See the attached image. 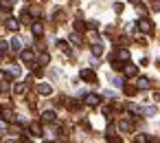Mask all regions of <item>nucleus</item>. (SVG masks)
Instances as JSON below:
<instances>
[{"instance_id":"nucleus-22","label":"nucleus","mask_w":160,"mask_h":143,"mask_svg":"<svg viewBox=\"0 0 160 143\" xmlns=\"http://www.w3.org/2000/svg\"><path fill=\"white\" fill-rule=\"evenodd\" d=\"M5 51H9V44L5 40H0V53H5Z\"/></svg>"},{"instance_id":"nucleus-9","label":"nucleus","mask_w":160,"mask_h":143,"mask_svg":"<svg viewBox=\"0 0 160 143\" xmlns=\"http://www.w3.org/2000/svg\"><path fill=\"white\" fill-rule=\"evenodd\" d=\"M38 93L40 95H51L53 88H51V84H38Z\"/></svg>"},{"instance_id":"nucleus-29","label":"nucleus","mask_w":160,"mask_h":143,"mask_svg":"<svg viewBox=\"0 0 160 143\" xmlns=\"http://www.w3.org/2000/svg\"><path fill=\"white\" fill-rule=\"evenodd\" d=\"M147 143H160V141H158V139H149Z\"/></svg>"},{"instance_id":"nucleus-21","label":"nucleus","mask_w":160,"mask_h":143,"mask_svg":"<svg viewBox=\"0 0 160 143\" xmlns=\"http://www.w3.org/2000/svg\"><path fill=\"white\" fill-rule=\"evenodd\" d=\"M75 29H77V31H83V29H86L83 20H75Z\"/></svg>"},{"instance_id":"nucleus-19","label":"nucleus","mask_w":160,"mask_h":143,"mask_svg":"<svg viewBox=\"0 0 160 143\" xmlns=\"http://www.w3.org/2000/svg\"><path fill=\"white\" fill-rule=\"evenodd\" d=\"M11 49H13V51H20V49H22V42H20L18 38H13V40H11Z\"/></svg>"},{"instance_id":"nucleus-14","label":"nucleus","mask_w":160,"mask_h":143,"mask_svg":"<svg viewBox=\"0 0 160 143\" xmlns=\"http://www.w3.org/2000/svg\"><path fill=\"white\" fill-rule=\"evenodd\" d=\"M33 57H35V55H33L31 49H24V51H22V62H33Z\"/></svg>"},{"instance_id":"nucleus-16","label":"nucleus","mask_w":160,"mask_h":143,"mask_svg":"<svg viewBox=\"0 0 160 143\" xmlns=\"http://www.w3.org/2000/svg\"><path fill=\"white\" fill-rule=\"evenodd\" d=\"M13 93H16V95H24V93H27V86H24V84H16V86H13Z\"/></svg>"},{"instance_id":"nucleus-1","label":"nucleus","mask_w":160,"mask_h":143,"mask_svg":"<svg viewBox=\"0 0 160 143\" xmlns=\"http://www.w3.org/2000/svg\"><path fill=\"white\" fill-rule=\"evenodd\" d=\"M83 103H86V106H99V103H101V97L90 93V95H86V97H83Z\"/></svg>"},{"instance_id":"nucleus-2","label":"nucleus","mask_w":160,"mask_h":143,"mask_svg":"<svg viewBox=\"0 0 160 143\" xmlns=\"http://www.w3.org/2000/svg\"><path fill=\"white\" fill-rule=\"evenodd\" d=\"M0 117H2V121H13L16 119V114H13V110L11 108H0Z\"/></svg>"},{"instance_id":"nucleus-8","label":"nucleus","mask_w":160,"mask_h":143,"mask_svg":"<svg viewBox=\"0 0 160 143\" xmlns=\"http://www.w3.org/2000/svg\"><path fill=\"white\" fill-rule=\"evenodd\" d=\"M31 31H33V35H38V38H40V35L44 33V24H42V22H33Z\"/></svg>"},{"instance_id":"nucleus-12","label":"nucleus","mask_w":160,"mask_h":143,"mask_svg":"<svg viewBox=\"0 0 160 143\" xmlns=\"http://www.w3.org/2000/svg\"><path fill=\"white\" fill-rule=\"evenodd\" d=\"M48 62H51L48 53H40V55H38V66H46Z\"/></svg>"},{"instance_id":"nucleus-17","label":"nucleus","mask_w":160,"mask_h":143,"mask_svg":"<svg viewBox=\"0 0 160 143\" xmlns=\"http://www.w3.org/2000/svg\"><path fill=\"white\" fill-rule=\"evenodd\" d=\"M136 73H138V68H136L134 64H127V66H125V75H136Z\"/></svg>"},{"instance_id":"nucleus-4","label":"nucleus","mask_w":160,"mask_h":143,"mask_svg":"<svg viewBox=\"0 0 160 143\" xmlns=\"http://www.w3.org/2000/svg\"><path fill=\"white\" fill-rule=\"evenodd\" d=\"M5 27H7L9 31H18V29H20V20H16V18H7V20H5Z\"/></svg>"},{"instance_id":"nucleus-18","label":"nucleus","mask_w":160,"mask_h":143,"mask_svg":"<svg viewBox=\"0 0 160 143\" xmlns=\"http://www.w3.org/2000/svg\"><path fill=\"white\" fill-rule=\"evenodd\" d=\"M142 114H147V117H153V114H156V108H153V106H145V108H142Z\"/></svg>"},{"instance_id":"nucleus-25","label":"nucleus","mask_w":160,"mask_h":143,"mask_svg":"<svg viewBox=\"0 0 160 143\" xmlns=\"http://www.w3.org/2000/svg\"><path fill=\"white\" fill-rule=\"evenodd\" d=\"M70 42H75V44H79V42H81V38H79L77 33H72V35H70Z\"/></svg>"},{"instance_id":"nucleus-23","label":"nucleus","mask_w":160,"mask_h":143,"mask_svg":"<svg viewBox=\"0 0 160 143\" xmlns=\"http://www.w3.org/2000/svg\"><path fill=\"white\" fill-rule=\"evenodd\" d=\"M57 46H59V49H62V51H64V53H68V51H70V49H68V44H66V42H57Z\"/></svg>"},{"instance_id":"nucleus-10","label":"nucleus","mask_w":160,"mask_h":143,"mask_svg":"<svg viewBox=\"0 0 160 143\" xmlns=\"http://www.w3.org/2000/svg\"><path fill=\"white\" fill-rule=\"evenodd\" d=\"M132 125H134V123H132L129 119H121V121H118V128H121L123 132H129V130H132Z\"/></svg>"},{"instance_id":"nucleus-31","label":"nucleus","mask_w":160,"mask_h":143,"mask_svg":"<svg viewBox=\"0 0 160 143\" xmlns=\"http://www.w3.org/2000/svg\"><path fill=\"white\" fill-rule=\"evenodd\" d=\"M46 143H51V141H46Z\"/></svg>"},{"instance_id":"nucleus-27","label":"nucleus","mask_w":160,"mask_h":143,"mask_svg":"<svg viewBox=\"0 0 160 143\" xmlns=\"http://www.w3.org/2000/svg\"><path fill=\"white\" fill-rule=\"evenodd\" d=\"M151 7H153L156 11H160V0H153V3H151Z\"/></svg>"},{"instance_id":"nucleus-28","label":"nucleus","mask_w":160,"mask_h":143,"mask_svg":"<svg viewBox=\"0 0 160 143\" xmlns=\"http://www.w3.org/2000/svg\"><path fill=\"white\" fill-rule=\"evenodd\" d=\"M114 11H118V13H121V11H123V5H121V3H116V5H114Z\"/></svg>"},{"instance_id":"nucleus-26","label":"nucleus","mask_w":160,"mask_h":143,"mask_svg":"<svg viewBox=\"0 0 160 143\" xmlns=\"http://www.w3.org/2000/svg\"><path fill=\"white\" fill-rule=\"evenodd\" d=\"M108 143H123V141H121L118 136H110V139H108Z\"/></svg>"},{"instance_id":"nucleus-20","label":"nucleus","mask_w":160,"mask_h":143,"mask_svg":"<svg viewBox=\"0 0 160 143\" xmlns=\"http://www.w3.org/2000/svg\"><path fill=\"white\" fill-rule=\"evenodd\" d=\"M149 139H147V134H136V139H134V143H147Z\"/></svg>"},{"instance_id":"nucleus-24","label":"nucleus","mask_w":160,"mask_h":143,"mask_svg":"<svg viewBox=\"0 0 160 143\" xmlns=\"http://www.w3.org/2000/svg\"><path fill=\"white\" fill-rule=\"evenodd\" d=\"M125 95H136V88L134 86H125Z\"/></svg>"},{"instance_id":"nucleus-15","label":"nucleus","mask_w":160,"mask_h":143,"mask_svg":"<svg viewBox=\"0 0 160 143\" xmlns=\"http://www.w3.org/2000/svg\"><path fill=\"white\" fill-rule=\"evenodd\" d=\"M136 88H140V90H147V88H149V79H147V77H138V84H136Z\"/></svg>"},{"instance_id":"nucleus-7","label":"nucleus","mask_w":160,"mask_h":143,"mask_svg":"<svg viewBox=\"0 0 160 143\" xmlns=\"http://www.w3.org/2000/svg\"><path fill=\"white\" fill-rule=\"evenodd\" d=\"M81 79L83 82H97V75H94V71L86 68V71H81Z\"/></svg>"},{"instance_id":"nucleus-11","label":"nucleus","mask_w":160,"mask_h":143,"mask_svg":"<svg viewBox=\"0 0 160 143\" xmlns=\"http://www.w3.org/2000/svg\"><path fill=\"white\" fill-rule=\"evenodd\" d=\"M92 55H94V57H101V55H103V46H101V42H94V44H92Z\"/></svg>"},{"instance_id":"nucleus-6","label":"nucleus","mask_w":160,"mask_h":143,"mask_svg":"<svg viewBox=\"0 0 160 143\" xmlns=\"http://www.w3.org/2000/svg\"><path fill=\"white\" fill-rule=\"evenodd\" d=\"M112 60H118V62H127V60H129V53H127L125 49H121V51H116V53L112 55Z\"/></svg>"},{"instance_id":"nucleus-30","label":"nucleus","mask_w":160,"mask_h":143,"mask_svg":"<svg viewBox=\"0 0 160 143\" xmlns=\"http://www.w3.org/2000/svg\"><path fill=\"white\" fill-rule=\"evenodd\" d=\"M129 3H132V5H140V0H129Z\"/></svg>"},{"instance_id":"nucleus-13","label":"nucleus","mask_w":160,"mask_h":143,"mask_svg":"<svg viewBox=\"0 0 160 143\" xmlns=\"http://www.w3.org/2000/svg\"><path fill=\"white\" fill-rule=\"evenodd\" d=\"M29 132H31L33 136H40V134H42V125H40V123H31V125H29Z\"/></svg>"},{"instance_id":"nucleus-5","label":"nucleus","mask_w":160,"mask_h":143,"mask_svg":"<svg viewBox=\"0 0 160 143\" xmlns=\"http://www.w3.org/2000/svg\"><path fill=\"white\" fill-rule=\"evenodd\" d=\"M55 119H57V112H55V110H44V112H42V121L53 123Z\"/></svg>"},{"instance_id":"nucleus-3","label":"nucleus","mask_w":160,"mask_h":143,"mask_svg":"<svg viewBox=\"0 0 160 143\" xmlns=\"http://www.w3.org/2000/svg\"><path fill=\"white\" fill-rule=\"evenodd\" d=\"M138 29H140L142 33H151V31H153V24H151L149 20L142 18V20H138Z\"/></svg>"}]
</instances>
